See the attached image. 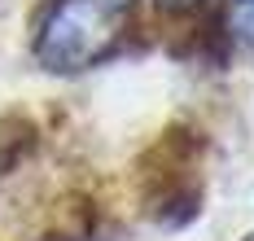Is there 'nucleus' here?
<instances>
[{"mask_svg":"<svg viewBox=\"0 0 254 241\" xmlns=\"http://www.w3.org/2000/svg\"><path fill=\"white\" fill-rule=\"evenodd\" d=\"M105 44H110V27H105L101 9L92 0H62L49 13L44 31H40L35 53H40V61L49 70L70 75V70L92 66L105 53Z\"/></svg>","mask_w":254,"mask_h":241,"instance_id":"f257e3e1","label":"nucleus"},{"mask_svg":"<svg viewBox=\"0 0 254 241\" xmlns=\"http://www.w3.org/2000/svg\"><path fill=\"white\" fill-rule=\"evenodd\" d=\"M31 145H35V123L22 114H4L0 119V176L9 167H18L31 154Z\"/></svg>","mask_w":254,"mask_h":241,"instance_id":"f03ea898","label":"nucleus"},{"mask_svg":"<svg viewBox=\"0 0 254 241\" xmlns=\"http://www.w3.org/2000/svg\"><path fill=\"white\" fill-rule=\"evenodd\" d=\"M97 4H105V9H123V4H131V0H97Z\"/></svg>","mask_w":254,"mask_h":241,"instance_id":"7ed1b4c3","label":"nucleus"},{"mask_svg":"<svg viewBox=\"0 0 254 241\" xmlns=\"http://www.w3.org/2000/svg\"><path fill=\"white\" fill-rule=\"evenodd\" d=\"M162 4H193V0H162Z\"/></svg>","mask_w":254,"mask_h":241,"instance_id":"20e7f679","label":"nucleus"},{"mask_svg":"<svg viewBox=\"0 0 254 241\" xmlns=\"http://www.w3.org/2000/svg\"><path fill=\"white\" fill-rule=\"evenodd\" d=\"M250 241H254V237H250Z\"/></svg>","mask_w":254,"mask_h":241,"instance_id":"39448f33","label":"nucleus"}]
</instances>
